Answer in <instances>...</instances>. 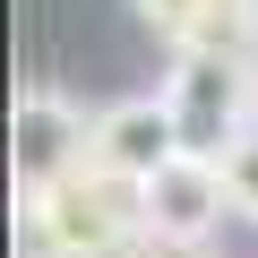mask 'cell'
<instances>
[{
	"label": "cell",
	"instance_id": "obj_10",
	"mask_svg": "<svg viewBox=\"0 0 258 258\" xmlns=\"http://www.w3.org/2000/svg\"><path fill=\"white\" fill-rule=\"evenodd\" d=\"M249 18H258V0H249Z\"/></svg>",
	"mask_w": 258,
	"mask_h": 258
},
{
	"label": "cell",
	"instance_id": "obj_3",
	"mask_svg": "<svg viewBox=\"0 0 258 258\" xmlns=\"http://www.w3.org/2000/svg\"><path fill=\"white\" fill-rule=\"evenodd\" d=\"M95 155V112L69 103L60 86H26L18 112H9V172H18V207L43 198L52 181H69L78 164Z\"/></svg>",
	"mask_w": 258,
	"mask_h": 258
},
{
	"label": "cell",
	"instance_id": "obj_4",
	"mask_svg": "<svg viewBox=\"0 0 258 258\" xmlns=\"http://www.w3.org/2000/svg\"><path fill=\"white\" fill-rule=\"evenodd\" d=\"M224 215H232V189H224L215 155H181L147 181V241L155 249H207V232Z\"/></svg>",
	"mask_w": 258,
	"mask_h": 258
},
{
	"label": "cell",
	"instance_id": "obj_2",
	"mask_svg": "<svg viewBox=\"0 0 258 258\" xmlns=\"http://www.w3.org/2000/svg\"><path fill=\"white\" fill-rule=\"evenodd\" d=\"M155 95L181 120V147L224 164V147L249 129V52H232V43H181Z\"/></svg>",
	"mask_w": 258,
	"mask_h": 258
},
{
	"label": "cell",
	"instance_id": "obj_7",
	"mask_svg": "<svg viewBox=\"0 0 258 258\" xmlns=\"http://www.w3.org/2000/svg\"><path fill=\"white\" fill-rule=\"evenodd\" d=\"M112 258H172V249H155V241H138V249H112Z\"/></svg>",
	"mask_w": 258,
	"mask_h": 258
},
{
	"label": "cell",
	"instance_id": "obj_8",
	"mask_svg": "<svg viewBox=\"0 0 258 258\" xmlns=\"http://www.w3.org/2000/svg\"><path fill=\"white\" fill-rule=\"evenodd\" d=\"M249 120H258V52H249Z\"/></svg>",
	"mask_w": 258,
	"mask_h": 258
},
{
	"label": "cell",
	"instance_id": "obj_5",
	"mask_svg": "<svg viewBox=\"0 0 258 258\" xmlns=\"http://www.w3.org/2000/svg\"><path fill=\"white\" fill-rule=\"evenodd\" d=\"M189 147H181V120L164 112V95H120V103H103L95 112V155L86 164H103V172H120V181H155L164 164H181Z\"/></svg>",
	"mask_w": 258,
	"mask_h": 258
},
{
	"label": "cell",
	"instance_id": "obj_1",
	"mask_svg": "<svg viewBox=\"0 0 258 258\" xmlns=\"http://www.w3.org/2000/svg\"><path fill=\"white\" fill-rule=\"evenodd\" d=\"M26 232H35V258H112V249H138L147 241V189L103 172V164H78L43 198H26Z\"/></svg>",
	"mask_w": 258,
	"mask_h": 258
},
{
	"label": "cell",
	"instance_id": "obj_9",
	"mask_svg": "<svg viewBox=\"0 0 258 258\" xmlns=\"http://www.w3.org/2000/svg\"><path fill=\"white\" fill-rule=\"evenodd\" d=\"M172 258H207V249H172Z\"/></svg>",
	"mask_w": 258,
	"mask_h": 258
},
{
	"label": "cell",
	"instance_id": "obj_6",
	"mask_svg": "<svg viewBox=\"0 0 258 258\" xmlns=\"http://www.w3.org/2000/svg\"><path fill=\"white\" fill-rule=\"evenodd\" d=\"M224 189H232V215H241V224H258V120L224 147Z\"/></svg>",
	"mask_w": 258,
	"mask_h": 258
}]
</instances>
